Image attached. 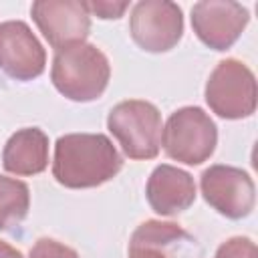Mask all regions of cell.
<instances>
[{
  "label": "cell",
  "mask_w": 258,
  "mask_h": 258,
  "mask_svg": "<svg viewBox=\"0 0 258 258\" xmlns=\"http://www.w3.org/2000/svg\"><path fill=\"white\" fill-rule=\"evenodd\" d=\"M121 167L123 157L103 133H67L54 143L52 175L69 189L103 185Z\"/></svg>",
  "instance_id": "obj_1"
},
{
  "label": "cell",
  "mask_w": 258,
  "mask_h": 258,
  "mask_svg": "<svg viewBox=\"0 0 258 258\" xmlns=\"http://www.w3.org/2000/svg\"><path fill=\"white\" fill-rule=\"evenodd\" d=\"M111 77V67L103 50L95 44L79 42L56 50L50 69L54 89L71 101L89 103L99 99Z\"/></svg>",
  "instance_id": "obj_2"
},
{
  "label": "cell",
  "mask_w": 258,
  "mask_h": 258,
  "mask_svg": "<svg viewBox=\"0 0 258 258\" xmlns=\"http://www.w3.org/2000/svg\"><path fill=\"white\" fill-rule=\"evenodd\" d=\"M107 129L129 159H153L161 145V113L141 99L117 103L107 115Z\"/></svg>",
  "instance_id": "obj_3"
},
{
  "label": "cell",
  "mask_w": 258,
  "mask_h": 258,
  "mask_svg": "<svg viewBox=\"0 0 258 258\" xmlns=\"http://www.w3.org/2000/svg\"><path fill=\"white\" fill-rule=\"evenodd\" d=\"M161 143L171 159L185 165H200L216 149L218 127L202 107H181L169 115Z\"/></svg>",
  "instance_id": "obj_4"
},
{
  "label": "cell",
  "mask_w": 258,
  "mask_h": 258,
  "mask_svg": "<svg viewBox=\"0 0 258 258\" xmlns=\"http://www.w3.org/2000/svg\"><path fill=\"white\" fill-rule=\"evenodd\" d=\"M206 103L222 119H244L256 111L254 73L238 58H224L206 83Z\"/></svg>",
  "instance_id": "obj_5"
},
{
  "label": "cell",
  "mask_w": 258,
  "mask_h": 258,
  "mask_svg": "<svg viewBox=\"0 0 258 258\" xmlns=\"http://www.w3.org/2000/svg\"><path fill=\"white\" fill-rule=\"evenodd\" d=\"M129 32L139 48L167 52L183 34V12L169 0H141L131 10Z\"/></svg>",
  "instance_id": "obj_6"
},
{
  "label": "cell",
  "mask_w": 258,
  "mask_h": 258,
  "mask_svg": "<svg viewBox=\"0 0 258 258\" xmlns=\"http://www.w3.org/2000/svg\"><path fill=\"white\" fill-rule=\"evenodd\" d=\"M200 187L204 200L230 220H242L254 210V181L240 167L222 163L210 165L200 177Z\"/></svg>",
  "instance_id": "obj_7"
},
{
  "label": "cell",
  "mask_w": 258,
  "mask_h": 258,
  "mask_svg": "<svg viewBox=\"0 0 258 258\" xmlns=\"http://www.w3.org/2000/svg\"><path fill=\"white\" fill-rule=\"evenodd\" d=\"M30 14L54 50L85 42L91 32V14L85 8V2L36 0L32 2Z\"/></svg>",
  "instance_id": "obj_8"
},
{
  "label": "cell",
  "mask_w": 258,
  "mask_h": 258,
  "mask_svg": "<svg viewBox=\"0 0 258 258\" xmlns=\"http://www.w3.org/2000/svg\"><path fill=\"white\" fill-rule=\"evenodd\" d=\"M248 20V8L232 0H202L191 8L196 36L214 50L230 48L244 32Z\"/></svg>",
  "instance_id": "obj_9"
},
{
  "label": "cell",
  "mask_w": 258,
  "mask_h": 258,
  "mask_svg": "<svg viewBox=\"0 0 258 258\" xmlns=\"http://www.w3.org/2000/svg\"><path fill=\"white\" fill-rule=\"evenodd\" d=\"M46 52L22 20L0 22V71L14 81H32L44 73Z\"/></svg>",
  "instance_id": "obj_10"
},
{
  "label": "cell",
  "mask_w": 258,
  "mask_h": 258,
  "mask_svg": "<svg viewBox=\"0 0 258 258\" xmlns=\"http://www.w3.org/2000/svg\"><path fill=\"white\" fill-rule=\"evenodd\" d=\"M127 254L129 258H202V248L181 226L145 220L131 234Z\"/></svg>",
  "instance_id": "obj_11"
},
{
  "label": "cell",
  "mask_w": 258,
  "mask_h": 258,
  "mask_svg": "<svg viewBox=\"0 0 258 258\" xmlns=\"http://www.w3.org/2000/svg\"><path fill=\"white\" fill-rule=\"evenodd\" d=\"M145 198L155 214L175 216L185 212L196 202V181L187 171L169 163H161L147 179Z\"/></svg>",
  "instance_id": "obj_12"
},
{
  "label": "cell",
  "mask_w": 258,
  "mask_h": 258,
  "mask_svg": "<svg viewBox=\"0 0 258 258\" xmlns=\"http://www.w3.org/2000/svg\"><path fill=\"white\" fill-rule=\"evenodd\" d=\"M2 165L14 175H38L48 165V137L38 127L12 133L2 149Z\"/></svg>",
  "instance_id": "obj_13"
},
{
  "label": "cell",
  "mask_w": 258,
  "mask_h": 258,
  "mask_svg": "<svg viewBox=\"0 0 258 258\" xmlns=\"http://www.w3.org/2000/svg\"><path fill=\"white\" fill-rule=\"evenodd\" d=\"M30 208V189L24 181L0 175V232L14 230Z\"/></svg>",
  "instance_id": "obj_14"
},
{
  "label": "cell",
  "mask_w": 258,
  "mask_h": 258,
  "mask_svg": "<svg viewBox=\"0 0 258 258\" xmlns=\"http://www.w3.org/2000/svg\"><path fill=\"white\" fill-rule=\"evenodd\" d=\"M28 258H81V256L77 254V250H73L71 246H67L58 240L40 238L30 248Z\"/></svg>",
  "instance_id": "obj_15"
},
{
  "label": "cell",
  "mask_w": 258,
  "mask_h": 258,
  "mask_svg": "<svg viewBox=\"0 0 258 258\" xmlns=\"http://www.w3.org/2000/svg\"><path fill=\"white\" fill-rule=\"evenodd\" d=\"M214 258H256V244L246 236H234L220 244Z\"/></svg>",
  "instance_id": "obj_16"
},
{
  "label": "cell",
  "mask_w": 258,
  "mask_h": 258,
  "mask_svg": "<svg viewBox=\"0 0 258 258\" xmlns=\"http://www.w3.org/2000/svg\"><path fill=\"white\" fill-rule=\"evenodd\" d=\"M85 8L89 10V14H97L99 18H121L123 12L129 8V2H105V0H97V2H85Z\"/></svg>",
  "instance_id": "obj_17"
},
{
  "label": "cell",
  "mask_w": 258,
  "mask_h": 258,
  "mask_svg": "<svg viewBox=\"0 0 258 258\" xmlns=\"http://www.w3.org/2000/svg\"><path fill=\"white\" fill-rule=\"evenodd\" d=\"M0 258H24L20 250H16L14 246H10L8 242L0 240Z\"/></svg>",
  "instance_id": "obj_18"
}]
</instances>
